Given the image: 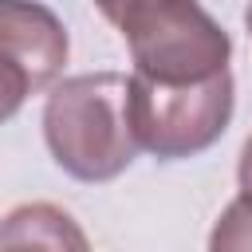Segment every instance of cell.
Returning a JSON list of instances; mask_svg holds the SVG:
<instances>
[{
    "label": "cell",
    "mask_w": 252,
    "mask_h": 252,
    "mask_svg": "<svg viewBox=\"0 0 252 252\" xmlns=\"http://www.w3.org/2000/svg\"><path fill=\"white\" fill-rule=\"evenodd\" d=\"M43 142L55 165L75 181H114L138 158L130 75L87 71L55 83L43 102Z\"/></svg>",
    "instance_id": "cell-1"
},
{
    "label": "cell",
    "mask_w": 252,
    "mask_h": 252,
    "mask_svg": "<svg viewBox=\"0 0 252 252\" xmlns=\"http://www.w3.org/2000/svg\"><path fill=\"white\" fill-rule=\"evenodd\" d=\"M134 75L165 87L205 83L228 71L232 39L197 0H161L134 12L122 28Z\"/></svg>",
    "instance_id": "cell-2"
},
{
    "label": "cell",
    "mask_w": 252,
    "mask_h": 252,
    "mask_svg": "<svg viewBox=\"0 0 252 252\" xmlns=\"http://www.w3.org/2000/svg\"><path fill=\"white\" fill-rule=\"evenodd\" d=\"M232 102V71L189 87H165L130 75V126L138 150H150L161 161H181L209 150L228 130Z\"/></svg>",
    "instance_id": "cell-3"
},
{
    "label": "cell",
    "mask_w": 252,
    "mask_h": 252,
    "mask_svg": "<svg viewBox=\"0 0 252 252\" xmlns=\"http://www.w3.org/2000/svg\"><path fill=\"white\" fill-rule=\"evenodd\" d=\"M67 51V28L51 8L35 0H0V59L12 63L32 83V91L55 87Z\"/></svg>",
    "instance_id": "cell-4"
},
{
    "label": "cell",
    "mask_w": 252,
    "mask_h": 252,
    "mask_svg": "<svg viewBox=\"0 0 252 252\" xmlns=\"http://www.w3.org/2000/svg\"><path fill=\"white\" fill-rule=\"evenodd\" d=\"M0 252H91V240L71 213L32 201L0 220Z\"/></svg>",
    "instance_id": "cell-5"
},
{
    "label": "cell",
    "mask_w": 252,
    "mask_h": 252,
    "mask_svg": "<svg viewBox=\"0 0 252 252\" xmlns=\"http://www.w3.org/2000/svg\"><path fill=\"white\" fill-rule=\"evenodd\" d=\"M209 252H252V213L240 201H232L217 217L209 232Z\"/></svg>",
    "instance_id": "cell-6"
},
{
    "label": "cell",
    "mask_w": 252,
    "mask_h": 252,
    "mask_svg": "<svg viewBox=\"0 0 252 252\" xmlns=\"http://www.w3.org/2000/svg\"><path fill=\"white\" fill-rule=\"evenodd\" d=\"M28 94H35V91H32V83H28L12 63H4V59H0V126H4L20 106H24V98H28Z\"/></svg>",
    "instance_id": "cell-7"
},
{
    "label": "cell",
    "mask_w": 252,
    "mask_h": 252,
    "mask_svg": "<svg viewBox=\"0 0 252 252\" xmlns=\"http://www.w3.org/2000/svg\"><path fill=\"white\" fill-rule=\"evenodd\" d=\"M150 4H161V0H94V8L114 24V28H122L134 12H142V8H150Z\"/></svg>",
    "instance_id": "cell-8"
},
{
    "label": "cell",
    "mask_w": 252,
    "mask_h": 252,
    "mask_svg": "<svg viewBox=\"0 0 252 252\" xmlns=\"http://www.w3.org/2000/svg\"><path fill=\"white\" fill-rule=\"evenodd\" d=\"M236 185H240V193H236V201L252 213V134L244 138V146H240V165H236Z\"/></svg>",
    "instance_id": "cell-9"
},
{
    "label": "cell",
    "mask_w": 252,
    "mask_h": 252,
    "mask_svg": "<svg viewBox=\"0 0 252 252\" xmlns=\"http://www.w3.org/2000/svg\"><path fill=\"white\" fill-rule=\"evenodd\" d=\"M244 28H248V35H252V4L244 8Z\"/></svg>",
    "instance_id": "cell-10"
}]
</instances>
